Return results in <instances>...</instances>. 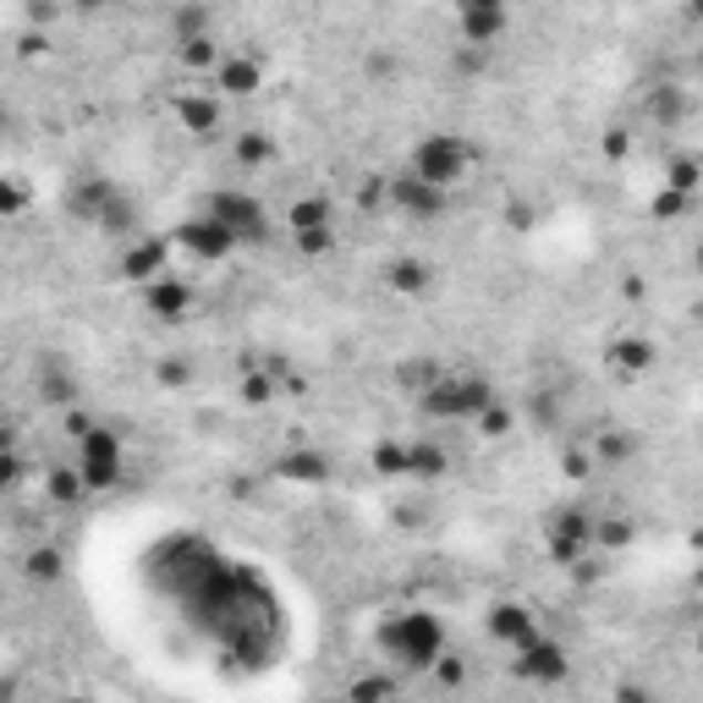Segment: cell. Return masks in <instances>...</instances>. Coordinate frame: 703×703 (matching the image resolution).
I'll return each instance as SVG.
<instances>
[{
	"mask_svg": "<svg viewBox=\"0 0 703 703\" xmlns=\"http://www.w3.org/2000/svg\"><path fill=\"white\" fill-rule=\"evenodd\" d=\"M215 83H220L226 94H254V89L265 83V72H259L254 55H226V61H215Z\"/></svg>",
	"mask_w": 703,
	"mask_h": 703,
	"instance_id": "277c9868",
	"label": "cell"
},
{
	"mask_svg": "<svg viewBox=\"0 0 703 703\" xmlns=\"http://www.w3.org/2000/svg\"><path fill=\"white\" fill-rule=\"evenodd\" d=\"M187 254H198V259H220V254H231L237 248V237L215 220V215H198V220H187L182 226V237H176Z\"/></svg>",
	"mask_w": 703,
	"mask_h": 703,
	"instance_id": "3957f363",
	"label": "cell"
},
{
	"mask_svg": "<svg viewBox=\"0 0 703 703\" xmlns=\"http://www.w3.org/2000/svg\"><path fill=\"white\" fill-rule=\"evenodd\" d=\"M467 165H473V143H462L456 133H440V138L418 143V154H413V176L434 182V187L462 182V176H467Z\"/></svg>",
	"mask_w": 703,
	"mask_h": 703,
	"instance_id": "6da1fadb",
	"label": "cell"
},
{
	"mask_svg": "<svg viewBox=\"0 0 703 703\" xmlns=\"http://www.w3.org/2000/svg\"><path fill=\"white\" fill-rule=\"evenodd\" d=\"M462 11H506V0H456Z\"/></svg>",
	"mask_w": 703,
	"mask_h": 703,
	"instance_id": "8992f818",
	"label": "cell"
},
{
	"mask_svg": "<svg viewBox=\"0 0 703 703\" xmlns=\"http://www.w3.org/2000/svg\"><path fill=\"white\" fill-rule=\"evenodd\" d=\"M391 281L402 286V291H418V286L428 281V276H423V265H418V259H407V265H396V276H391Z\"/></svg>",
	"mask_w": 703,
	"mask_h": 703,
	"instance_id": "5b68a950",
	"label": "cell"
},
{
	"mask_svg": "<svg viewBox=\"0 0 703 703\" xmlns=\"http://www.w3.org/2000/svg\"><path fill=\"white\" fill-rule=\"evenodd\" d=\"M209 215L237 237V242H254V237H265V204L259 198H248V193H215V204H209Z\"/></svg>",
	"mask_w": 703,
	"mask_h": 703,
	"instance_id": "7a4b0ae2",
	"label": "cell"
}]
</instances>
